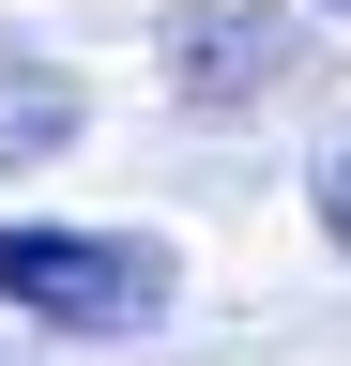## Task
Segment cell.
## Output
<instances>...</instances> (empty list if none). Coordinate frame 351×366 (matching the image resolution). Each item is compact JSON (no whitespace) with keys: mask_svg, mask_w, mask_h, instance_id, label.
<instances>
[{"mask_svg":"<svg viewBox=\"0 0 351 366\" xmlns=\"http://www.w3.org/2000/svg\"><path fill=\"white\" fill-rule=\"evenodd\" d=\"M76 122H92V92H76L61 61H0V168H46Z\"/></svg>","mask_w":351,"mask_h":366,"instance_id":"obj_3","label":"cell"},{"mask_svg":"<svg viewBox=\"0 0 351 366\" xmlns=\"http://www.w3.org/2000/svg\"><path fill=\"white\" fill-rule=\"evenodd\" d=\"M184 259L138 229H0V305L46 320V336H153Z\"/></svg>","mask_w":351,"mask_h":366,"instance_id":"obj_1","label":"cell"},{"mask_svg":"<svg viewBox=\"0 0 351 366\" xmlns=\"http://www.w3.org/2000/svg\"><path fill=\"white\" fill-rule=\"evenodd\" d=\"M305 199H321V229H336V244H351V137H336V153H321V183H305Z\"/></svg>","mask_w":351,"mask_h":366,"instance_id":"obj_4","label":"cell"},{"mask_svg":"<svg viewBox=\"0 0 351 366\" xmlns=\"http://www.w3.org/2000/svg\"><path fill=\"white\" fill-rule=\"evenodd\" d=\"M153 61H168L184 107H259V92L305 76V16H290V0H168Z\"/></svg>","mask_w":351,"mask_h":366,"instance_id":"obj_2","label":"cell"}]
</instances>
